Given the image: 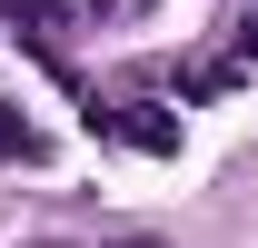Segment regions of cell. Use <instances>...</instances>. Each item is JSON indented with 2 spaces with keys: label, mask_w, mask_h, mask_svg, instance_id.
Listing matches in <instances>:
<instances>
[{
  "label": "cell",
  "mask_w": 258,
  "mask_h": 248,
  "mask_svg": "<svg viewBox=\"0 0 258 248\" xmlns=\"http://www.w3.org/2000/svg\"><path fill=\"white\" fill-rule=\"evenodd\" d=\"M80 119H90V139H129V149H179V119H149V99H90Z\"/></svg>",
  "instance_id": "obj_1"
},
{
  "label": "cell",
  "mask_w": 258,
  "mask_h": 248,
  "mask_svg": "<svg viewBox=\"0 0 258 248\" xmlns=\"http://www.w3.org/2000/svg\"><path fill=\"white\" fill-rule=\"evenodd\" d=\"M0 159H40V129L20 119V109H0Z\"/></svg>",
  "instance_id": "obj_2"
},
{
  "label": "cell",
  "mask_w": 258,
  "mask_h": 248,
  "mask_svg": "<svg viewBox=\"0 0 258 248\" xmlns=\"http://www.w3.org/2000/svg\"><path fill=\"white\" fill-rule=\"evenodd\" d=\"M228 60H238V70L258 60V20H238V50H228Z\"/></svg>",
  "instance_id": "obj_3"
}]
</instances>
